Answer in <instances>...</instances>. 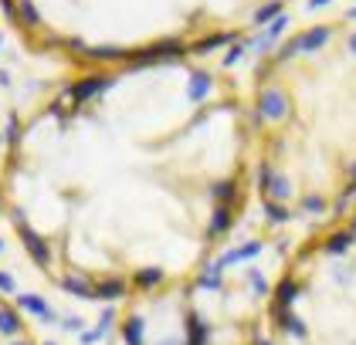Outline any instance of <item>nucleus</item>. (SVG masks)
<instances>
[{
	"mask_svg": "<svg viewBox=\"0 0 356 345\" xmlns=\"http://www.w3.org/2000/svg\"><path fill=\"white\" fill-rule=\"evenodd\" d=\"M329 37H332V27H329V24L309 27V31L296 34V41H299V54H316V51H323V48L329 44Z\"/></svg>",
	"mask_w": 356,
	"mask_h": 345,
	"instance_id": "obj_9",
	"label": "nucleus"
},
{
	"mask_svg": "<svg viewBox=\"0 0 356 345\" xmlns=\"http://www.w3.org/2000/svg\"><path fill=\"white\" fill-rule=\"evenodd\" d=\"M0 251H3V240H0Z\"/></svg>",
	"mask_w": 356,
	"mask_h": 345,
	"instance_id": "obj_46",
	"label": "nucleus"
},
{
	"mask_svg": "<svg viewBox=\"0 0 356 345\" xmlns=\"http://www.w3.org/2000/svg\"><path fill=\"white\" fill-rule=\"evenodd\" d=\"M112 85H115V75H109V71H95V75L79 78L72 88H65V99H72V102H92V99L106 95Z\"/></svg>",
	"mask_w": 356,
	"mask_h": 345,
	"instance_id": "obj_2",
	"label": "nucleus"
},
{
	"mask_svg": "<svg viewBox=\"0 0 356 345\" xmlns=\"http://www.w3.org/2000/svg\"><path fill=\"white\" fill-rule=\"evenodd\" d=\"M0 142H3V135H0Z\"/></svg>",
	"mask_w": 356,
	"mask_h": 345,
	"instance_id": "obj_47",
	"label": "nucleus"
},
{
	"mask_svg": "<svg viewBox=\"0 0 356 345\" xmlns=\"http://www.w3.org/2000/svg\"><path fill=\"white\" fill-rule=\"evenodd\" d=\"M350 193H353V196H356V186H350Z\"/></svg>",
	"mask_w": 356,
	"mask_h": 345,
	"instance_id": "obj_43",
	"label": "nucleus"
},
{
	"mask_svg": "<svg viewBox=\"0 0 356 345\" xmlns=\"http://www.w3.org/2000/svg\"><path fill=\"white\" fill-rule=\"evenodd\" d=\"M350 54H356V34H350Z\"/></svg>",
	"mask_w": 356,
	"mask_h": 345,
	"instance_id": "obj_41",
	"label": "nucleus"
},
{
	"mask_svg": "<svg viewBox=\"0 0 356 345\" xmlns=\"http://www.w3.org/2000/svg\"><path fill=\"white\" fill-rule=\"evenodd\" d=\"M21 315L14 312V308H7V305H0V335H7V339H21Z\"/></svg>",
	"mask_w": 356,
	"mask_h": 345,
	"instance_id": "obj_22",
	"label": "nucleus"
},
{
	"mask_svg": "<svg viewBox=\"0 0 356 345\" xmlns=\"http://www.w3.org/2000/svg\"><path fill=\"white\" fill-rule=\"evenodd\" d=\"M207 196L214 200V207H231L238 200V183L234 180H218V183H211Z\"/></svg>",
	"mask_w": 356,
	"mask_h": 345,
	"instance_id": "obj_19",
	"label": "nucleus"
},
{
	"mask_svg": "<svg viewBox=\"0 0 356 345\" xmlns=\"http://www.w3.org/2000/svg\"><path fill=\"white\" fill-rule=\"evenodd\" d=\"M261 196H265L268 203H285V200L292 196V183H289V176L272 173V176H268V183L261 186Z\"/></svg>",
	"mask_w": 356,
	"mask_h": 345,
	"instance_id": "obj_15",
	"label": "nucleus"
},
{
	"mask_svg": "<svg viewBox=\"0 0 356 345\" xmlns=\"http://www.w3.org/2000/svg\"><path fill=\"white\" fill-rule=\"evenodd\" d=\"M353 240H356V230H339V234H329L326 244H323V251H326V254H332V258H336V254H346Z\"/></svg>",
	"mask_w": 356,
	"mask_h": 345,
	"instance_id": "obj_24",
	"label": "nucleus"
},
{
	"mask_svg": "<svg viewBox=\"0 0 356 345\" xmlns=\"http://www.w3.org/2000/svg\"><path fill=\"white\" fill-rule=\"evenodd\" d=\"M3 142H7V146H17V142H21V139H24V126H21V119H17V115H7V129H3Z\"/></svg>",
	"mask_w": 356,
	"mask_h": 345,
	"instance_id": "obj_28",
	"label": "nucleus"
},
{
	"mask_svg": "<svg viewBox=\"0 0 356 345\" xmlns=\"http://www.w3.org/2000/svg\"><path fill=\"white\" fill-rule=\"evenodd\" d=\"M285 31H289V10H285V14H278L275 21H268L261 34L248 37V41H245L248 51H268V48H272V44L278 41V37H282V34H285Z\"/></svg>",
	"mask_w": 356,
	"mask_h": 345,
	"instance_id": "obj_6",
	"label": "nucleus"
},
{
	"mask_svg": "<svg viewBox=\"0 0 356 345\" xmlns=\"http://www.w3.org/2000/svg\"><path fill=\"white\" fill-rule=\"evenodd\" d=\"M61 325H58V328H61V332H72V335H82L85 332V319L82 315H61Z\"/></svg>",
	"mask_w": 356,
	"mask_h": 345,
	"instance_id": "obj_31",
	"label": "nucleus"
},
{
	"mask_svg": "<svg viewBox=\"0 0 356 345\" xmlns=\"http://www.w3.org/2000/svg\"><path fill=\"white\" fill-rule=\"evenodd\" d=\"M17 237H21L24 251L31 254V261H34L38 267H51L55 264V251H51V244L41 237L31 224H17Z\"/></svg>",
	"mask_w": 356,
	"mask_h": 345,
	"instance_id": "obj_3",
	"label": "nucleus"
},
{
	"mask_svg": "<svg viewBox=\"0 0 356 345\" xmlns=\"http://www.w3.org/2000/svg\"><path fill=\"white\" fill-rule=\"evenodd\" d=\"M191 54V44L180 41V37H160L139 51H129L126 65L129 71H139V68H153V65H173V61H184Z\"/></svg>",
	"mask_w": 356,
	"mask_h": 345,
	"instance_id": "obj_1",
	"label": "nucleus"
},
{
	"mask_svg": "<svg viewBox=\"0 0 356 345\" xmlns=\"http://www.w3.org/2000/svg\"><path fill=\"white\" fill-rule=\"evenodd\" d=\"M85 58H92V61H126V58H129V48L95 44V48H85Z\"/></svg>",
	"mask_w": 356,
	"mask_h": 345,
	"instance_id": "obj_21",
	"label": "nucleus"
},
{
	"mask_svg": "<svg viewBox=\"0 0 356 345\" xmlns=\"http://www.w3.org/2000/svg\"><path fill=\"white\" fill-rule=\"evenodd\" d=\"M265 213H268L272 224H289V220H292V210H289L285 203H268V200H265Z\"/></svg>",
	"mask_w": 356,
	"mask_h": 345,
	"instance_id": "obj_30",
	"label": "nucleus"
},
{
	"mask_svg": "<svg viewBox=\"0 0 356 345\" xmlns=\"http://www.w3.org/2000/svg\"><path fill=\"white\" fill-rule=\"evenodd\" d=\"M302 210L305 213H323L326 210V200H323L319 193H309V196H302Z\"/></svg>",
	"mask_w": 356,
	"mask_h": 345,
	"instance_id": "obj_32",
	"label": "nucleus"
},
{
	"mask_svg": "<svg viewBox=\"0 0 356 345\" xmlns=\"http://www.w3.org/2000/svg\"><path fill=\"white\" fill-rule=\"evenodd\" d=\"M17 21L24 27H41V10L34 0H17Z\"/></svg>",
	"mask_w": 356,
	"mask_h": 345,
	"instance_id": "obj_26",
	"label": "nucleus"
},
{
	"mask_svg": "<svg viewBox=\"0 0 356 345\" xmlns=\"http://www.w3.org/2000/svg\"><path fill=\"white\" fill-rule=\"evenodd\" d=\"M0 294H17V278L10 271H0Z\"/></svg>",
	"mask_w": 356,
	"mask_h": 345,
	"instance_id": "obj_34",
	"label": "nucleus"
},
{
	"mask_svg": "<svg viewBox=\"0 0 356 345\" xmlns=\"http://www.w3.org/2000/svg\"><path fill=\"white\" fill-rule=\"evenodd\" d=\"M112 325H115V308H112V305H106V308H102V315H99V321H95V328H85L79 339H82V345L102 342V339L112 332Z\"/></svg>",
	"mask_w": 356,
	"mask_h": 345,
	"instance_id": "obj_13",
	"label": "nucleus"
},
{
	"mask_svg": "<svg viewBox=\"0 0 356 345\" xmlns=\"http://www.w3.org/2000/svg\"><path fill=\"white\" fill-rule=\"evenodd\" d=\"M211 88H214V78H211V71H193L191 81H187V99H191L193 106H200L207 95H211Z\"/></svg>",
	"mask_w": 356,
	"mask_h": 345,
	"instance_id": "obj_16",
	"label": "nucleus"
},
{
	"mask_svg": "<svg viewBox=\"0 0 356 345\" xmlns=\"http://www.w3.org/2000/svg\"><path fill=\"white\" fill-rule=\"evenodd\" d=\"M350 17H356V7H353V10H350Z\"/></svg>",
	"mask_w": 356,
	"mask_h": 345,
	"instance_id": "obj_44",
	"label": "nucleus"
},
{
	"mask_svg": "<svg viewBox=\"0 0 356 345\" xmlns=\"http://www.w3.org/2000/svg\"><path fill=\"white\" fill-rule=\"evenodd\" d=\"M65 292L72 294V298H82V301H95V281L82 274V271H68V274H61V281H58Z\"/></svg>",
	"mask_w": 356,
	"mask_h": 345,
	"instance_id": "obj_8",
	"label": "nucleus"
},
{
	"mask_svg": "<svg viewBox=\"0 0 356 345\" xmlns=\"http://www.w3.org/2000/svg\"><path fill=\"white\" fill-rule=\"evenodd\" d=\"M278 14H285V0H268V3H261V7L251 14V21H254V27H265L268 21H275Z\"/></svg>",
	"mask_w": 356,
	"mask_h": 345,
	"instance_id": "obj_25",
	"label": "nucleus"
},
{
	"mask_svg": "<svg viewBox=\"0 0 356 345\" xmlns=\"http://www.w3.org/2000/svg\"><path fill=\"white\" fill-rule=\"evenodd\" d=\"M166 278L163 267H139L136 271V288L139 292H153V288H160Z\"/></svg>",
	"mask_w": 356,
	"mask_h": 345,
	"instance_id": "obj_23",
	"label": "nucleus"
},
{
	"mask_svg": "<svg viewBox=\"0 0 356 345\" xmlns=\"http://www.w3.org/2000/svg\"><path fill=\"white\" fill-rule=\"evenodd\" d=\"M156 345H184V342H177V339H160Z\"/></svg>",
	"mask_w": 356,
	"mask_h": 345,
	"instance_id": "obj_40",
	"label": "nucleus"
},
{
	"mask_svg": "<svg viewBox=\"0 0 356 345\" xmlns=\"http://www.w3.org/2000/svg\"><path fill=\"white\" fill-rule=\"evenodd\" d=\"M261 251H265V244H261V240H245L241 247H227V251H224V254H220V258H218V261H214V264H211V267L224 274L227 267L245 264V261H251V258H258Z\"/></svg>",
	"mask_w": 356,
	"mask_h": 345,
	"instance_id": "obj_5",
	"label": "nucleus"
},
{
	"mask_svg": "<svg viewBox=\"0 0 356 345\" xmlns=\"http://www.w3.org/2000/svg\"><path fill=\"white\" fill-rule=\"evenodd\" d=\"M231 227H234V210H231V207H214L211 224H207V237L218 240V237H224Z\"/></svg>",
	"mask_w": 356,
	"mask_h": 345,
	"instance_id": "obj_18",
	"label": "nucleus"
},
{
	"mask_svg": "<svg viewBox=\"0 0 356 345\" xmlns=\"http://www.w3.org/2000/svg\"><path fill=\"white\" fill-rule=\"evenodd\" d=\"M346 173H350V180H353V186H356V162H350V169H346Z\"/></svg>",
	"mask_w": 356,
	"mask_h": 345,
	"instance_id": "obj_39",
	"label": "nucleus"
},
{
	"mask_svg": "<svg viewBox=\"0 0 356 345\" xmlns=\"http://www.w3.org/2000/svg\"><path fill=\"white\" fill-rule=\"evenodd\" d=\"M251 345H272V342H268L265 335H254V342H251Z\"/></svg>",
	"mask_w": 356,
	"mask_h": 345,
	"instance_id": "obj_38",
	"label": "nucleus"
},
{
	"mask_svg": "<svg viewBox=\"0 0 356 345\" xmlns=\"http://www.w3.org/2000/svg\"><path fill=\"white\" fill-rule=\"evenodd\" d=\"M254 115L258 119H268V122H282L285 115H289V99H285V92L282 88H261L258 92V102H254Z\"/></svg>",
	"mask_w": 356,
	"mask_h": 345,
	"instance_id": "obj_4",
	"label": "nucleus"
},
{
	"mask_svg": "<svg viewBox=\"0 0 356 345\" xmlns=\"http://www.w3.org/2000/svg\"><path fill=\"white\" fill-rule=\"evenodd\" d=\"M234 41H241L238 31H218V34H207V37L193 41L191 54H211V51H218V48H224V44H234Z\"/></svg>",
	"mask_w": 356,
	"mask_h": 345,
	"instance_id": "obj_12",
	"label": "nucleus"
},
{
	"mask_svg": "<svg viewBox=\"0 0 356 345\" xmlns=\"http://www.w3.org/2000/svg\"><path fill=\"white\" fill-rule=\"evenodd\" d=\"M44 345H58V342H44Z\"/></svg>",
	"mask_w": 356,
	"mask_h": 345,
	"instance_id": "obj_45",
	"label": "nucleus"
},
{
	"mask_svg": "<svg viewBox=\"0 0 356 345\" xmlns=\"http://www.w3.org/2000/svg\"><path fill=\"white\" fill-rule=\"evenodd\" d=\"M220 281H224V274H220V271H214V267L207 264L204 271H200V278H197V288H204V292H218Z\"/></svg>",
	"mask_w": 356,
	"mask_h": 345,
	"instance_id": "obj_27",
	"label": "nucleus"
},
{
	"mask_svg": "<svg viewBox=\"0 0 356 345\" xmlns=\"http://www.w3.org/2000/svg\"><path fill=\"white\" fill-rule=\"evenodd\" d=\"M275 325H278V332H285V335H292V339H305L309 335V328H305V321L296 315V312H272Z\"/></svg>",
	"mask_w": 356,
	"mask_h": 345,
	"instance_id": "obj_17",
	"label": "nucleus"
},
{
	"mask_svg": "<svg viewBox=\"0 0 356 345\" xmlns=\"http://www.w3.org/2000/svg\"><path fill=\"white\" fill-rule=\"evenodd\" d=\"M122 342L146 345V321H143V315H129V319L122 321Z\"/></svg>",
	"mask_w": 356,
	"mask_h": 345,
	"instance_id": "obj_20",
	"label": "nucleus"
},
{
	"mask_svg": "<svg viewBox=\"0 0 356 345\" xmlns=\"http://www.w3.org/2000/svg\"><path fill=\"white\" fill-rule=\"evenodd\" d=\"M0 7H3V17L7 21H17V3L14 0H0Z\"/></svg>",
	"mask_w": 356,
	"mask_h": 345,
	"instance_id": "obj_36",
	"label": "nucleus"
},
{
	"mask_svg": "<svg viewBox=\"0 0 356 345\" xmlns=\"http://www.w3.org/2000/svg\"><path fill=\"white\" fill-rule=\"evenodd\" d=\"M272 173H275V169H272V162H268V160L258 162V169H254V183H258V190L268 183V176H272Z\"/></svg>",
	"mask_w": 356,
	"mask_h": 345,
	"instance_id": "obj_35",
	"label": "nucleus"
},
{
	"mask_svg": "<svg viewBox=\"0 0 356 345\" xmlns=\"http://www.w3.org/2000/svg\"><path fill=\"white\" fill-rule=\"evenodd\" d=\"M245 278H248V285H251V288H254V292H258V294H268V292H272L261 271H245Z\"/></svg>",
	"mask_w": 356,
	"mask_h": 345,
	"instance_id": "obj_33",
	"label": "nucleus"
},
{
	"mask_svg": "<svg viewBox=\"0 0 356 345\" xmlns=\"http://www.w3.org/2000/svg\"><path fill=\"white\" fill-rule=\"evenodd\" d=\"M10 345H34V342H28V339H10Z\"/></svg>",
	"mask_w": 356,
	"mask_h": 345,
	"instance_id": "obj_42",
	"label": "nucleus"
},
{
	"mask_svg": "<svg viewBox=\"0 0 356 345\" xmlns=\"http://www.w3.org/2000/svg\"><path fill=\"white\" fill-rule=\"evenodd\" d=\"M187 342L184 345H207L211 342V335H214V325L211 321H204L197 312H187Z\"/></svg>",
	"mask_w": 356,
	"mask_h": 345,
	"instance_id": "obj_14",
	"label": "nucleus"
},
{
	"mask_svg": "<svg viewBox=\"0 0 356 345\" xmlns=\"http://www.w3.org/2000/svg\"><path fill=\"white\" fill-rule=\"evenodd\" d=\"M14 305L21 308V312H28V315H34V319H41L44 325H51V321H58L55 315V308L41 298V294H34V292H24V294H14Z\"/></svg>",
	"mask_w": 356,
	"mask_h": 345,
	"instance_id": "obj_7",
	"label": "nucleus"
},
{
	"mask_svg": "<svg viewBox=\"0 0 356 345\" xmlns=\"http://www.w3.org/2000/svg\"><path fill=\"white\" fill-rule=\"evenodd\" d=\"M309 10H319V7H329V0H305Z\"/></svg>",
	"mask_w": 356,
	"mask_h": 345,
	"instance_id": "obj_37",
	"label": "nucleus"
},
{
	"mask_svg": "<svg viewBox=\"0 0 356 345\" xmlns=\"http://www.w3.org/2000/svg\"><path fill=\"white\" fill-rule=\"evenodd\" d=\"M302 294V285L296 278H282L278 288H275V301H272V312H292L296 298Z\"/></svg>",
	"mask_w": 356,
	"mask_h": 345,
	"instance_id": "obj_11",
	"label": "nucleus"
},
{
	"mask_svg": "<svg viewBox=\"0 0 356 345\" xmlns=\"http://www.w3.org/2000/svg\"><path fill=\"white\" fill-rule=\"evenodd\" d=\"M129 292V285H126V278H119V274H106V278H99L95 281V301H119V298H126Z\"/></svg>",
	"mask_w": 356,
	"mask_h": 345,
	"instance_id": "obj_10",
	"label": "nucleus"
},
{
	"mask_svg": "<svg viewBox=\"0 0 356 345\" xmlns=\"http://www.w3.org/2000/svg\"><path fill=\"white\" fill-rule=\"evenodd\" d=\"M245 54H248V44H245V41H234V44L227 48V54L220 58V65H224V68H234V65H238Z\"/></svg>",
	"mask_w": 356,
	"mask_h": 345,
	"instance_id": "obj_29",
	"label": "nucleus"
}]
</instances>
